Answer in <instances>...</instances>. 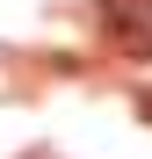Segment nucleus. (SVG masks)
I'll return each instance as SVG.
<instances>
[{"instance_id": "1", "label": "nucleus", "mask_w": 152, "mask_h": 159, "mask_svg": "<svg viewBox=\"0 0 152 159\" xmlns=\"http://www.w3.org/2000/svg\"><path fill=\"white\" fill-rule=\"evenodd\" d=\"M101 29L123 58H152V0H101Z\"/></svg>"}]
</instances>
